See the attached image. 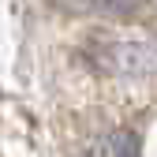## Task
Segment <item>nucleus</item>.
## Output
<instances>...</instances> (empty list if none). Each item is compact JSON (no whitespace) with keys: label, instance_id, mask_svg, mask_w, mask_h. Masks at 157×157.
I'll return each instance as SVG.
<instances>
[{"label":"nucleus","instance_id":"nucleus-2","mask_svg":"<svg viewBox=\"0 0 157 157\" xmlns=\"http://www.w3.org/2000/svg\"><path fill=\"white\" fill-rule=\"evenodd\" d=\"M109 157H142V139L131 127H116L109 135Z\"/></svg>","mask_w":157,"mask_h":157},{"label":"nucleus","instance_id":"nucleus-1","mask_svg":"<svg viewBox=\"0 0 157 157\" xmlns=\"http://www.w3.org/2000/svg\"><path fill=\"white\" fill-rule=\"evenodd\" d=\"M86 64L116 78H157V41L142 37H90Z\"/></svg>","mask_w":157,"mask_h":157}]
</instances>
